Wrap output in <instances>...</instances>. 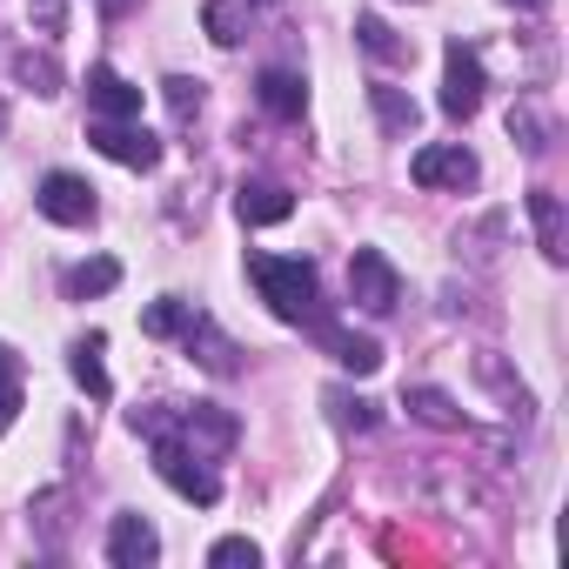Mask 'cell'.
I'll return each mask as SVG.
<instances>
[{
    "label": "cell",
    "mask_w": 569,
    "mask_h": 569,
    "mask_svg": "<svg viewBox=\"0 0 569 569\" xmlns=\"http://www.w3.org/2000/svg\"><path fill=\"white\" fill-rule=\"evenodd\" d=\"M248 274H254V289L261 302L281 316V322H309L316 316V268L302 254H248Z\"/></svg>",
    "instance_id": "6da1fadb"
},
{
    "label": "cell",
    "mask_w": 569,
    "mask_h": 569,
    "mask_svg": "<svg viewBox=\"0 0 569 569\" xmlns=\"http://www.w3.org/2000/svg\"><path fill=\"white\" fill-rule=\"evenodd\" d=\"M148 442H154V469H161V482H168L174 496H188V502H201V509H214V502H221L214 469H208V462H201V456L174 436V429H154Z\"/></svg>",
    "instance_id": "7a4b0ae2"
},
{
    "label": "cell",
    "mask_w": 569,
    "mask_h": 569,
    "mask_svg": "<svg viewBox=\"0 0 569 569\" xmlns=\"http://www.w3.org/2000/svg\"><path fill=\"white\" fill-rule=\"evenodd\" d=\"M134 422V436H154V429H168L161 416H128ZM181 442L194 449V456H221V449H234V416L228 409H214V402H194V409H181Z\"/></svg>",
    "instance_id": "3957f363"
},
{
    "label": "cell",
    "mask_w": 569,
    "mask_h": 569,
    "mask_svg": "<svg viewBox=\"0 0 569 569\" xmlns=\"http://www.w3.org/2000/svg\"><path fill=\"white\" fill-rule=\"evenodd\" d=\"M349 296L369 316H389L402 302V274H396V261L382 248H356V261H349Z\"/></svg>",
    "instance_id": "277c9868"
},
{
    "label": "cell",
    "mask_w": 569,
    "mask_h": 569,
    "mask_svg": "<svg viewBox=\"0 0 569 569\" xmlns=\"http://www.w3.org/2000/svg\"><path fill=\"white\" fill-rule=\"evenodd\" d=\"M88 148L121 161V168H141V174L161 168V141L148 128H134V121H88Z\"/></svg>",
    "instance_id": "5b68a950"
},
{
    "label": "cell",
    "mask_w": 569,
    "mask_h": 569,
    "mask_svg": "<svg viewBox=\"0 0 569 569\" xmlns=\"http://www.w3.org/2000/svg\"><path fill=\"white\" fill-rule=\"evenodd\" d=\"M409 174H416V188H476L482 181V161L469 154V148H449V141H429V148H416V161H409Z\"/></svg>",
    "instance_id": "8992f818"
},
{
    "label": "cell",
    "mask_w": 569,
    "mask_h": 569,
    "mask_svg": "<svg viewBox=\"0 0 569 569\" xmlns=\"http://www.w3.org/2000/svg\"><path fill=\"white\" fill-rule=\"evenodd\" d=\"M476 108H482V61H476V48L449 41V54H442V114L469 121Z\"/></svg>",
    "instance_id": "52a82bcc"
},
{
    "label": "cell",
    "mask_w": 569,
    "mask_h": 569,
    "mask_svg": "<svg viewBox=\"0 0 569 569\" xmlns=\"http://www.w3.org/2000/svg\"><path fill=\"white\" fill-rule=\"evenodd\" d=\"M34 208H41L48 221H61V228H88V221H94V188H88L81 174L54 168V174L34 188Z\"/></svg>",
    "instance_id": "ba28073f"
},
{
    "label": "cell",
    "mask_w": 569,
    "mask_h": 569,
    "mask_svg": "<svg viewBox=\"0 0 569 569\" xmlns=\"http://www.w3.org/2000/svg\"><path fill=\"white\" fill-rule=\"evenodd\" d=\"M309 329H316V342H322V349H329V356H336L349 376H376V369H382V349H376L369 336H349V329H336L322 309L309 316Z\"/></svg>",
    "instance_id": "9c48e42d"
},
{
    "label": "cell",
    "mask_w": 569,
    "mask_h": 569,
    "mask_svg": "<svg viewBox=\"0 0 569 569\" xmlns=\"http://www.w3.org/2000/svg\"><path fill=\"white\" fill-rule=\"evenodd\" d=\"M154 556H161L154 522H148V516H114V529H108V562H114V569H148Z\"/></svg>",
    "instance_id": "30bf717a"
},
{
    "label": "cell",
    "mask_w": 569,
    "mask_h": 569,
    "mask_svg": "<svg viewBox=\"0 0 569 569\" xmlns=\"http://www.w3.org/2000/svg\"><path fill=\"white\" fill-rule=\"evenodd\" d=\"M88 101H94V114H101V121H141V88H134V81H121L108 61H101V68H88Z\"/></svg>",
    "instance_id": "8fae6325"
},
{
    "label": "cell",
    "mask_w": 569,
    "mask_h": 569,
    "mask_svg": "<svg viewBox=\"0 0 569 569\" xmlns=\"http://www.w3.org/2000/svg\"><path fill=\"white\" fill-rule=\"evenodd\" d=\"M234 214H241L248 228H274V221H289V214H296V194L281 188V181H241Z\"/></svg>",
    "instance_id": "7c38bea8"
},
{
    "label": "cell",
    "mask_w": 569,
    "mask_h": 569,
    "mask_svg": "<svg viewBox=\"0 0 569 569\" xmlns=\"http://www.w3.org/2000/svg\"><path fill=\"white\" fill-rule=\"evenodd\" d=\"M254 94H261V108L281 114V121H302V108H309V81L289 74V68H268V74L254 81Z\"/></svg>",
    "instance_id": "4fadbf2b"
},
{
    "label": "cell",
    "mask_w": 569,
    "mask_h": 569,
    "mask_svg": "<svg viewBox=\"0 0 569 569\" xmlns=\"http://www.w3.org/2000/svg\"><path fill=\"white\" fill-rule=\"evenodd\" d=\"M402 409H409L416 422H429V429H462V422H469V416L456 409V396H442V389H429V382L402 389Z\"/></svg>",
    "instance_id": "5bb4252c"
},
{
    "label": "cell",
    "mask_w": 569,
    "mask_h": 569,
    "mask_svg": "<svg viewBox=\"0 0 569 569\" xmlns=\"http://www.w3.org/2000/svg\"><path fill=\"white\" fill-rule=\"evenodd\" d=\"M181 336H188V349L201 356V369H214V376H234V342H228V336H221L208 316H194Z\"/></svg>",
    "instance_id": "9a60e30c"
},
{
    "label": "cell",
    "mask_w": 569,
    "mask_h": 569,
    "mask_svg": "<svg viewBox=\"0 0 569 569\" xmlns=\"http://www.w3.org/2000/svg\"><path fill=\"white\" fill-rule=\"evenodd\" d=\"M14 81L48 101V94H61V61H54L48 48H21V54H14Z\"/></svg>",
    "instance_id": "2e32d148"
},
{
    "label": "cell",
    "mask_w": 569,
    "mask_h": 569,
    "mask_svg": "<svg viewBox=\"0 0 569 569\" xmlns=\"http://www.w3.org/2000/svg\"><path fill=\"white\" fill-rule=\"evenodd\" d=\"M369 101H376V121L389 128V134H416V121H422V108L402 94V88H389V81H376L369 88Z\"/></svg>",
    "instance_id": "e0dca14e"
},
{
    "label": "cell",
    "mask_w": 569,
    "mask_h": 569,
    "mask_svg": "<svg viewBox=\"0 0 569 569\" xmlns=\"http://www.w3.org/2000/svg\"><path fill=\"white\" fill-rule=\"evenodd\" d=\"M356 41H362L376 61H389V68H402V61H409V41H396V28H389L382 14H356Z\"/></svg>",
    "instance_id": "ac0fdd59"
},
{
    "label": "cell",
    "mask_w": 569,
    "mask_h": 569,
    "mask_svg": "<svg viewBox=\"0 0 569 569\" xmlns=\"http://www.w3.org/2000/svg\"><path fill=\"white\" fill-rule=\"evenodd\" d=\"M529 221H536V234H542V254H549V261H562V254H569V248H562V201H556L549 188H536V194H529Z\"/></svg>",
    "instance_id": "d6986e66"
},
{
    "label": "cell",
    "mask_w": 569,
    "mask_h": 569,
    "mask_svg": "<svg viewBox=\"0 0 569 569\" xmlns=\"http://www.w3.org/2000/svg\"><path fill=\"white\" fill-rule=\"evenodd\" d=\"M201 28H208L214 48H241V28H248L241 0H208V8H201Z\"/></svg>",
    "instance_id": "ffe728a7"
},
{
    "label": "cell",
    "mask_w": 569,
    "mask_h": 569,
    "mask_svg": "<svg viewBox=\"0 0 569 569\" xmlns=\"http://www.w3.org/2000/svg\"><path fill=\"white\" fill-rule=\"evenodd\" d=\"M121 281V261H108V254H94V261H81V268H68V296H108Z\"/></svg>",
    "instance_id": "44dd1931"
},
{
    "label": "cell",
    "mask_w": 569,
    "mask_h": 569,
    "mask_svg": "<svg viewBox=\"0 0 569 569\" xmlns=\"http://www.w3.org/2000/svg\"><path fill=\"white\" fill-rule=\"evenodd\" d=\"M68 369H74V382H81L88 396H108V389H114V382H108V369H101V336H81Z\"/></svg>",
    "instance_id": "7402d4cb"
},
{
    "label": "cell",
    "mask_w": 569,
    "mask_h": 569,
    "mask_svg": "<svg viewBox=\"0 0 569 569\" xmlns=\"http://www.w3.org/2000/svg\"><path fill=\"white\" fill-rule=\"evenodd\" d=\"M14 416H21V362L14 349H0V436L14 429Z\"/></svg>",
    "instance_id": "603a6c76"
},
{
    "label": "cell",
    "mask_w": 569,
    "mask_h": 569,
    "mask_svg": "<svg viewBox=\"0 0 569 569\" xmlns=\"http://www.w3.org/2000/svg\"><path fill=\"white\" fill-rule=\"evenodd\" d=\"M188 322H194V309H188V302H174V296H168V302H154V309L141 316V329H148V336H181Z\"/></svg>",
    "instance_id": "cb8c5ba5"
},
{
    "label": "cell",
    "mask_w": 569,
    "mask_h": 569,
    "mask_svg": "<svg viewBox=\"0 0 569 569\" xmlns=\"http://www.w3.org/2000/svg\"><path fill=\"white\" fill-rule=\"evenodd\" d=\"M208 562H214V569H254V562H261V549H254L248 536H221V542L208 549Z\"/></svg>",
    "instance_id": "d4e9b609"
},
{
    "label": "cell",
    "mask_w": 569,
    "mask_h": 569,
    "mask_svg": "<svg viewBox=\"0 0 569 569\" xmlns=\"http://www.w3.org/2000/svg\"><path fill=\"white\" fill-rule=\"evenodd\" d=\"M161 94H168V108H174L181 121H194V114H201V81H188V74H168V81H161Z\"/></svg>",
    "instance_id": "484cf974"
},
{
    "label": "cell",
    "mask_w": 569,
    "mask_h": 569,
    "mask_svg": "<svg viewBox=\"0 0 569 569\" xmlns=\"http://www.w3.org/2000/svg\"><path fill=\"white\" fill-rule=\"evenodd\" d=\"M329 409H336V422H342V429H376V422H382L369 402H349V396H329Z\"/></svg>",
    "instance_id": "4316f807"
},
{
    "label": "cell",
    "mask_w": 569,
    "mask_h": 569,
    "mask_svg": "<svg viewBox=\"0 0 569 569\" xmlns=\"http://www.w3.org/2000/svg\"><path fill=\"white\" fill-rule=\"evenodd\" d=\"M28 21H34L41 34H61V28H68V0H28Z\"/></svg>",
    "instance_id": "83f0119b"
},
{
    "label": "cell",
    "mask_w": 569,
    "mask_h": 569,
    "mask_svg": "<svg viewBox=\"0 0 569 569\" xmlns=\"http://www.w3.org/2000/svg\"><path fill=\"white\" fill-rule=\"evenodd\" d=\"M101 8H108V14H128V8H134V0H101Z\"/></svg>",
    "instance_id": "f1b7e54d"
},
{
    "label": "cell",
    "mask_w": 569,
    "mask_h": 569,
    "mask_svg": "<svg viewBox=\"0 0 569 569\" xmlns=\"http://www.w3.org/2000/svg\"><path fill=\"white\" fill-rule=\"evenodd\" d=\"M509 8H529V14H536V8H549V0H509Z\"/></svg>",
    "instance_id": "f546056e"
},
{
    "label": "cell",
    "mask_w": 569,
    "mask_h": 569,
    "mask_svg": "<svg viewBox=\"0 0 569 569\" xmlns=\"http://www.w3.org/2000/svg\"><path fill=\"white\" fill-rule=\"evenodd\" d=\"M0 134H8V101H0Z\"/></svg>",
    "instance_id": "4dcf8cb0"
}]
</instances>
